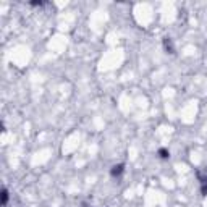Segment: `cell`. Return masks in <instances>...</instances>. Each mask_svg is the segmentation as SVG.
Segmentation results:
<instances>
[{"label": "cell", "mask_w": 207, "mask_h": 207, "mask_svg": "<svg viewBox=\"0 0 207 207\" xmlns=\"http://www.w3.org/2000/svg\"><path fill=\"white\" fill-rule=\"evenodd\" d=\"M123 170H125V165H123V164H118V165H115V167H112L110 175H112V176H120L121 173H123Z\"/></svg>", "instance_id": "1"}, {"label": "cell", "mask_w": 207, "mask_h": 207, "mask_svg": "<svg viewBox=\"0 0 207 207\" xmlns=\"http://www.w3.org/2000/svg\"><path fill=\"white\" fill-rule=\"evenodd\" d=\"M164 45H165V50L168 53H175V49H173V45H172L170 37H165V39H164Z\"/></svg>", "instance_id": "2"}, {"label": "cell", "mask_w": 207, "mask_h": 207, "mask_svg": "<svg viewBox=\"0 0 207 207\" xmlns=\"http://www.w3.org/2000/svg\"><path fill=\"white\" fill-rule=\"evenodd\" d=\"M7 201H8V191L3 188V189H2V207L7 205Z\"/></svg>", "instance_id": "3"}, {"label": "cell", "mask_w": 207, "mask_h": 207, "mask_svg": "<svg viewBox=\"0 0 207 207\" xmlns=\"http://www.w3.org/2000/svg\"><path fill=\"white\" fill-rule=\"evenodd\" d=\"M159 155H160V159H168V157H170V154H168L167 149H160V150H159Z\"/></svg>", "instance_id": "4"}, {"label": "cell", "mask_w": 207, "mask_h": 207, "mask_svg": "<svg viewBox=\"0 0 207 207\" xmlns=\"http://www.w3.org/2000/svg\"><path fill=\"white\" fill-rule=\"evenodd\" d=\"M202 194H207V186H205V184L202 186Z\"/></svg>", "instance_id": "5"}, {"label": "cell", "mask_w": 207, "mask_h": 207, "mask_svg": "<svg viewBox=\"0 0 207 207\" xmlns=\"http://www.w3.org/2000/svg\"><path fill=\"white\" fill-rule=\"evenodd\" d=\"M31 5H34V7H37V5H42V2H33Z\"/></svg>", "instance_id": "6"}]
</instances>
